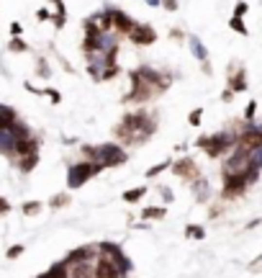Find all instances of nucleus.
I'll return each mask as SVG.
<instances>
[{
    "instance_id": "obj_4",
    "label": "nucleus",
    "mask_w": 262,
    "mask_h": 278,
    "mask_svg": "<svg viewBox=\"0 0 262 278\" xmlns=\"http://www.w3.org/2000/svg\"><path fill=\"white\" fill-rule=\"evenodd\" d=\"M129 77H131V91L126 93V98H123V103H147L152 95H157V91L152 88L149 83H144V80L134 73H129Z\"/></svg>"
},
{
    "instance_id": "obj_21",
    "label": "nucleus",
    "mask_w": 262,
    "mask_h": 278,
    "mask_svg": "<svg viewBox=\"0 0 262 278\" xmlns=\"http://www.w3.org/2000/svg\"><path fill=\"white\" fill-rule=\"evenodd\" d=\"M119 253H121V247L116 245V242H101V245H98V255L113 258V255H119Z\"/></svg>"
},
{
    "instance_id": "obj_7",
    "label": "nucleus",
    "mask_w": 262,
    "mask_h": 278,
    "mask_svg": "<svg viewBox=\"0 0 262 278\" xmlns=\"http://www.w3.org/2000/svg\"><path fill=\"white\" fill-rule=\"evenodd\" d=\"M93 273H95V278H123V271L116 265V260L105 258V255H98V263L93 265Z\"/></svg>"
},
{
    "instance_id": "obj_38",
    "label": "nucleus",
    "mask_w": 262,
    "mask_h": 278,
    "mask_svg": "<svg viewBox=\"0 0 262 278\" xmlns=\"http://www.w3.org/2000/svg\"><path fill=\"white\" fill-rule=\"evenodd\" d=\"M11 34H13V37H21V34H23V26L18 23V21H16V23H11Z\"/></svg>"
},
{
    "instance_id": "obj_27",
    "label": "nucleus",
    "mask_w": 262,
    "mask_h": 278,
    "mask_svg": "<svg viewBox=\"0 0 262 278\" xmlns=\"http://www.w3.org/2000/svg\"><path fill=\"white\" fill-rule=\"evenodd\" d=\"M229 26H231V31H237V34H242V37H247V26H245V19H239V16H231V21H229Z\"/></svg>"
},
{
    "instance_id": "obj_16",
    "label": "nucleus",
    "mask_w": 262,
    "mask_h": 278,
    "mask_svg": "<svg viewBox=\"0 0 262 278\" xmlns=\"http://www.w3.org/2000/svg\"><path fill=\"white\" fill-rule=\"evenodd\" d=\"M41 278H70V265H67V260H62V263L52 265L47 273H41Z\"/></svg>"
},
{
    "instance_id": "obj_6",
    "label": "nucleus",
    "mask_w": 262,
    "mask_h": 278,
    "mask_svg": "<svg viewBox=\"0 0 262 278\" xmlns=\"http://www.w3.org/2000/svg\"><path fill=\"white\" fill-rule=\"evenodd\" d=\"M129 39L137 44V47H152V44L157 41V31L152 29L149 23H137V26L129 31Z\"/></svg>"
},
{
    "instance_id": "obj_22",
    "label": "nucleus",
    "mask_w": 262,
    "mask_h": 278,
    "mask_svg": "<svg viewBox=\"0 0 262 278\" xmlns=\"http://www.w3.org/2000/svg\"><path fill=\"white\" fill-rule=\"evenodd\" d=\"M144 193H147V188H144V185L131 188V191H126V193H123V201H126V204H137V201L144 199Z\"/></svg>"
},
{
    "instance_id": "obj_44",
    "label": "nucleus",
    "mask_w": 262,
    "mask_h": 278,
    "mask_svg": "<svg viewBox=\"0 0 262 278\" xmlns=\"http://www.w3.org/2000/svg\"><path fill=\"white\" fill-rule=\"evenodd\" d=\"M54 5H57V13H65V3H62V0H52Z\"/></svg>"
},
{
    "instance_id": "obj_39",
    "label": "nucleus",
    "mask_w": 262,
    "mask_h": 278,
    "mask_svg": "<svg viewBox=\"0 0 262 278\" xmlns=\"http://www.w3.org/2000/svg\"><path fill=\"white\" fill-rule=\"evenodd\" d=\"M39 75H41V77H49V75H52V73H49V67H47V62H44V59L39 62Z\"/></svg>"
},
{
    "instance_id": "obj_15",
    "label": "nucleus",
    "mask_w": 262,
    "mask_h": 278,
    "mask_svg": "<svg viewBox=\"0 0 262 278\" xmlns=\"http://www.w3.org/2000/svg\"><path fill=\"white\" fill-rule=\"evenodd\" d=\"M39 149V145H36L34 137H26V139H16V155L23 157V155H31V152Z\"/></svg>"
},
{
    "instance_id": "obj_8",
    "label": "nucleus",
    "mask_w": 262,
    "mask_h": 278,
    "mask_svg": "<svg viewBox=\"0 0 262 278\" xmlns=\"http://www.w3.org/2000/svg\"><path fill=\"white\" fill-rule=\"evenodd\" d=\"M173 173L177 178H185V181H195V178H201V170H198L193 157H183V160H177V163H173Z\"/></svg>"
},
{
    "instance_id": "obj_41",
    "label": "nucleus",
    "mask_w": 262,
    "mask_h": 278,
    "mask_svg": "<svg viewBox=\"0 0 262 278\" xmlns=\"http://www.w3.org/2000/svg\"><path fill=\"white\" fill-rule=\"evenodd\" d=\"M162 8H167V11H177V0H162Z\"/></svg>"
},
{
    "instance_id": "obj_33",
    "label": "nucleus",
    "mask_w": 262,
    "mask_h": 278,
    "mask_svg": "<svg viewBox=\"0 0 262 278\" xmlns=\"http://www.w3.org/2000/svg\"><path fill=\"white\" fill-rule=\"evenodd\" d=\"M247 11H249V5L245 3V0H239V3L234 5V16H239V19H245V16H247Z\"/></svg>"
},
{
    "instance_id": "obj_32",
    "label": "nucleus",
    "mask_w": 262,
    "mask_h": 278,
    "mask_svg": "<svg viewBox=\"0 0 262 278\" xmlns=\"http://www.w3.org/2000/svg\"><path fill=\"white\" fill-rule=\"evenodd\" d=\"M255 113H257V101H249L247 109H245V121H252V119H255Z\"/></svg>"
},
{
    "instance_id": "obj_23",
    "label": "nucleus",
    "mask_w": 262,
    "mask_h": 278,
    "mask_svg": "<svg viewBox=\"0 0 262 278\" xmlns=\"http://www.w3.org/2000/svg\"><path fill=\"white\" fill-rule=\"evenodd\" d=\"M36 163H39V152L23 155V157H21V170H23V173H31V170L36 167Z\"/></svg>"
},
{
    "instance_id": "obj_45",
    "label": "nucleus",
    "mask_w": 262,
    "mask_h": 278,
    "mask_svg": "<svg viewBox=\"0 0 262 278\" xmlns=\"http://www.w3.org/2000/svg\"><path fill=\"white\" fill-rule=\"evenodd\" d=\"M8 209H11V206H8V201H3V199H0V214H5Z\"/></svg>"
},
{
    "instance_id": "obj_29",
    "label": "nucleus",
    "mask_w": 262,
    "mask_h": 278,
    "mask_svg": "<svg viewBox=\"0 0 262 278\" xmlns=\"http://www.w3.org/2000/svg\"><path fill=\"white\" fill-rule=\"evenodd\" d=\"M119 75H121V67H119V62H113V65H108V70L103 73V80H113Z\"/></svg>"
},
{
    "instance_id": "obj_48",
    "label": "nucleus",
    "mask_w": 262,
    "mask_h": 278,
    "mask_svg": "<svg viewBox=\"0 0 262 278\" xmlns=\"http://www.w3.org/2000/svg\"><path fill=\"white\" fill-rule=\"evenodd\" d=\"M260 263H262V258H260Z\"/></svg>"
},
{
    "instance_id": "obj_40",
    "label": "nucleus",
    "mask_w": 262,
    "mask_h": 278,
    "mask_svg": "<svg viewBox=\"0 0 262 278\" xmlns=\"http://www.w3.org/2000/svg\"><path fill=\"white\" fill-rule=\"evenodd\" d=\"M21 253H23V247H21V245H13L11 250H8V258H18Z\"/></svg>"
},
{
    "instance_id": "obj_34",
    "label": "nucleus",
    "mask_w": 262,
    "mask_h": 278,
    "mask_svg": "<svg viewBox=\"0 0 262 278\" xmlns=\"http://www.w3.org/2000/svg\"><path fill=\"white\" fill-rule=\"evenodd\" d=\"M23 211L26 214H39L41 211V204L39 201H29V204H23Z\"/></svg>"
},
{
    "instance_id": "obj_28",
    "label": "nucleus",
    "mask_w": 262,
    "mask_h": 278,
    "mask_svg": "<svg viewBox=\"0 0 262 278\" xmlns=\"http://www.w3.org/2000/svg\"><path fill=\"white\" fill-rule=\"evenodd\" d=\"M167 167H173V160H162L159 165H152V167L147 170V178H155V175H159L162 170H167Z\"/></svg>"
},
{
    "instance_id": "obj_20",
    "label": "nucleus",
    "mask_w": 262,
    "mask_h": 278,
    "mask_svg": "<svg viewBox=\"0 0 262 278\" xmlns=\"http://www.w3.org/2000/svg\"><path fill=\"white\" fill-rule=\"evenodd\" d=\"M13 121H18L16 111L11 109V106H0V127H11Z\"/></svg>"
},
{
    "instance_id": "obj_42",
    "label": "nucleus",
    "mask_w": 262,
    "mask_h": 278,
    "mask_svg": "<svg viewBox=\"0 0 262 278\" xmlns=\"http://www.w3.org/2000/svg\"><path fill=\"white\" fill-rule=\"evenodd\" d=\"M36 19H39V21H47V19H52V16H49L47 8H41V11H36Z\"/></svg>"
},
{
    "instance_id": "obj_19",
    "label": "nucleus",
    "mask_w": 262,
    "mask_h": 278,
    "mask_svg": "<svg viewBox=\"0 0 262 278\" xmlns=\"http://www.w3.org/2000/svg\"><path fill=\"white\" fill-rule=\"evenodd\" d=\"M247 165H252V167L262 170V145H257V147H249V155H247Z\"/></svg>"
},
{
    "instance_id": "obj_14",
    "label": "nucleus",
    "mask_w": 262,
    "mask_h": 278,
    "mask_svg": "<svg viewBox=\"0 0 262 278\" xmlns=\"http://www.w3.org/2000/svg\"><path fill=\"white\" fill-rule=\"evenodd\" d=\"M188 44H191V52L198 62H209V49L203 47V41L198 37H188Z\"/></svg>"
},
{
    "instance_id": "obj_1",
    "label": "nucleus",
    "mask_w": 262,
    "mask_h": 278,
    "mask_svg": "<svg viewBox=\"0 0 262 278\" xmlns=\"http://www.w3.org/2000/svg\"><path fill=\"white\" fill-rule=\"evenodd\" d=\"M237 142H239V134L237 131L224 129V131L211 134V137H198L195 147L206 149V155H209V157H221V155H227L229 149L237 147Z\"/></svg>"
},
{
    "instance_id": "obj_47",
    "label": "nucleus",
    "mask_w": 262,
    "mask_h": 278,
    "mask_svg": "<svg viewBox=\"0 0 262 278\" xmlns=\"http://www.w3.org/2000/svg\"><path fill=\"white\" fill-rule=\"evenodd\" d=\"M260 222H262V219H252V222L247 224V229H255V227H257V224H260Z\"/></svg>"
},
{
    "instance_id": "obj_35",
    "label": "nucleus",
    "mask_w": 262,
    "mask_h": 278,
    "mask_svg": "<svg viewBox=\"0 0 262 278\" xmlns=\"http://www.w3.org/2000/svg\"><path fill=\"white\" fill-rule=\"evenodd\" d=\"M70 201V196H54V199L49 201V206H52V209H59V206H65Z\"/></svg>"
},
{
    "instance_id": "obj_25",
    "label": "nucleus",
    "mask_w": 262,
    "mask_h": 278,
    "mask_svg": "<svg viewBox=\"0 0 262 278\" xmlns=\"http://www.w3.org/2000/svg\"><path fill=\"white\" fill-rule=\"evenodd\" d=\"M141 219H165V209L162 206H147L141 211Z\"/></svg>"
},
{
    "instance_id": "obj_12",
    "label": "nucleus",
    "mask_w": 262,
    "mask_h": 278,
    "mask_svg": "<svg viewBox=\"0 0 262 278\" xmlns=\"http://www.w3.org/2000/svg\"><path fill=\"white\" fill-rule=\"evenodd\" d=\"M229 88H231L234 93H245L247 91V73H245V67H239V65L231 67V73H229Z\"/></svg>"
},
{
    "instance_id": "obj_10",
    "label": "nucleus",
    "mask_w": 262,
    "mask_h": 278,
    "mask_svg": "<svg viewBox=\"0 0 262 278\" xmlns=\"http://www.w3.org/2000/svg\"><path fill=\"white\" fill-rule=\"evenodd\" d=\"M98 258V247H77V250H72V253L65 258L67 260V265H80V263H93V260Z\"/></svg>"
},
{
    "instance_id": "obj_37",
    "label": "nucleus",
    "mask_w": 262,
    "mask_h": 278,
    "mask_svg": "<svg viewBox=\"0 0 262 278\" xmlns=\"http://www.w3.org/2000/svg\"><path fill=\"white\" fill-rule=\"evenodd\" d=\"M44 95H49L52 103H59V101H62V95H59L57 91H52V88H47V91H44Z\"/></svg>"
},
{
    "instance_id": "obj_9",
    "label": "nucleus",
    "mask_w": 262,
    "mask_h": 278,
    "mask_svg": "<svg viewBox=\"0 0 262 278\" xmlns=\"http://www.w3.org/2000/svg\"><path fill=\"white\" fill-rule=\"evenodd\" d=\"M247 185L249 183H247L245 173H224V193L227 196H239Z\"/></svg>"
},
{
    "instance_id": "obj_49",
    "label": "nucleus",
    "mask_w": 262,
    "mask_h": 278,
    "mask_svg": "<svg viewBox=\"0 0 262 278\" xmlns=\"http://www.w3.org/2000/svg\"><path fill=\"white\" fill-rule=\"evenodd\" d=\"M39 278H41V276H39Z\"/></svg>"
},
{
    "instance_id": "obj_18",
    "label": "nucleus",
    "mask_w": 262,
    "mask_h": 278,
    "mask_svg": "<svg viewBox=\"0 0 262 278\" xmlns=\"http://www.w3.org/2000/svg\"><path fill=\"white\" fill-rule=\"evenodd\" d=\"M191 183H193V196L198 201L209 199V183H206V178H195V181H191Z\"/></svg>"
},
{
    "instance_id": "obj_31",
    "label": "nucleus",
    "mask_w": 262,
    "mask_h": 278,
    "mask_svg": "<svg viewBox=\"0 0 262 278\" xmlns=\"http://www.w3.org/2000/svg\"><path fill=\"white\" fill-rule=\"evenodd\" d=\"M203 119V109H193L191 113H188V121H191V127H198Z\"/></svg>"
},
{
    "instance_id": "obj_30",
    "label": "nucleus",
    "mask_w": 262,
    "mask_h": 278,
    "mask_svg": "<svg viewBox=\"0 0 262 278\" xmlns=\"http://www.w3.org/2000/svg\"><path fill=\"white\" fill-rule=\"evenodd\" d=\"M8 47H11V52H26V49H29V44H26L23 39L13 37V39H11V44H8Z\"/></svg>"
},
{
    "instance_id": "obj_46",
    "label": "nucleus",
    "mask_w": 262,
    "mask_h": 278,
    "mask_svg": "<svg viewBox=\"0 0 262 278\" xmlns=\"http://www.w3.org/2000/svg\"><path fill=\"white\" fill-rule=\"evenodd\" d=\"M147 5H152V8H159V5H162V0H147Z\"/></svg>"
},
{
    "instance_id": "obj_17",
    "label": "nucleus",
    "mask_w": 262,
    "mask_h": 278,
    "mask_svg": "<svg viewBox=\"0 0 262 278\" xmlns=\"http://www.w3.org/2000/svg\"><path fill=\"white\" fill-rule=\"evenodd\" d=\"M70 278H95V273H93V265H90V263L72 265V268H70Z\"/></svg>"
},
{
    "instance_id": "obj_43",
    "label": "nucleus",
    "mask_w": 262,
    "mask_h": 278,
    "mask_svg": "<svg viewBox=\"0 0 262 278\" xmlns=\"http://www.w3.org/2000/svg\"><path fill=\"white\" fill-rule=\"evenodd\" d=\"M231 98H234V91H231V88H227V91L221 93V101H224V103H229Z\"/></svg>"
},
{
    "instance_id": "obj_11",
    "label": "nucleus",
    "mask_w": 262,
    "mask_h": 278,
    "mask_svg": "<svg viewBox=\"0 0 262 278\" xmlns=\"http://www.w3.org/2000/svg\"><path fill=\"white\" fill-rule=\"evenodd\" d=\"M111 16H113V31L126 34V37H129V31L134 29V26H137V21H134L129 13L119 11V8H111Z\"/></svg>"
},
{
    "instance_id": "obj_36",
    "label": "nucleus",
    "mask_w": 262,
    "mask_h": 278,
    "mask_svg": "<svg viewBox=\"0 0 262 278\" xmlns=\"http://www.w3.org/2000/svg\"><path fill=\"white\" fill-rule=\"evenodd\" d=\"M52 23L57 26V29H62V26L67 23V13H54V16H52Z\"/></svg>"
},
{
    "instance_id": "obj_24",
    "label": "nucleus",
    "mask_w": 262,
    "mask_h": 278,
    "mask_svg": "<svg viewBox=\"0 0 262 278\" xmlns=\"http://www.w3.org/2000/svg\"><path fill=\"white\" fill-rule=\"evenodd\" d=\"M11 131H13V137H16V139H26V137H31V131H29V127H26L23 121H13V124H11Z\"/></svg>"
},
{
    "instance_id": "obj_26",
    "label": "nucleus",
    "mask_w": 262,
    "mask_h": 278,
    "mask_svg": "<svg viewBox=\"0 0 262 278\" xmlns=\"http://www.w3.org/2000/svg\"><path fill=\"white\" fill-rule=\"evenodd\" d=\"M185 235L191 237V240H203V237H206V229L201 227V224H188V227H185Z\"/></svg>"
},
{
    "instance_id": "obj_2",
    "label": "nucleus",
    "mask_w": 262,
    "mask_h": 278,
    "mask_svg": "<svg viewBox=\"0 0 262 278\" xmlns=\"http://www.w3.org/2000/svg\"><path fill=\"white\" fill-rule=\"evenodd\" d=\"M83 155L85 160H93V163H101L103 167H116V165H123L129 155L121 149V145H101V147H83Z\"/></svg>"
},
{
    "instance_id": "obj_13",
    "label": "nucleus",
    "mask_w": 262,
    "mask_h": 278,
    "mask_svg": "<svg viewBox=\"0 0 262 278\" xmlns=\"http://www.w3.org/2000/svg\"><path fill=\"white\" fill-rule=\"evenodd\" d=\"M0 152L3 155H16V137L11 127H0Z\"/></svg>"
},
{
    "instance_id": "obj_5",
    "label": "nucleus",
    "mask_w": 262,
    "mask_h": 278,
    "mask_svg": "<svg viewBox=\"0 0 262 278\" xmlns=\"http://www.w3.org/2000/svg\"><path fill=\"white\" fill-rule=\"evenodd\" d=\"M85 57H87V73H90L93 80H98V83L103 80V73L108 70V65H113V62H116V57L105 55V52H87Z\"/></svg>"
},
{
    "instance_id": "obj_3",
    "label": "nucleus",
    "mask_w": 262,
    "mask_h": 278,
    "mask_svg": "<svg viewBox=\"0 0 262 278\" xmlns=\"http://www.w3.org/2000/svg\"><path fill=\"white\" fill-rule=\"evenodd\" d=\"M101 170H105L101 163H93V160H83V163L72 165L70 173H67V185L70 188H80L83 183H87L90 178H95Z\"/></svg>"
}]
</instances>
